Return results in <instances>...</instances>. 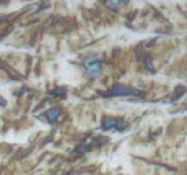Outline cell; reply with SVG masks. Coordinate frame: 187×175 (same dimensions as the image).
<instances>
[{"instance_id":"cell-1","label":"cell","mask_w":187,"mask_h":175,"mask_svg":"<svg viewBox=\"0 0 187 175\" xmlns=\"http://www.w3.org/2000/svg\"><path fill=\"white\" fill-rule=\"evenodd\" d=\"M83 66L86 68V71L90 76L95 77L101 72V66H100L99 59L96 57H89L83 61Z\"/></svg>"},{"instance_id":"cell-2","label":"cell","mask_w":187,"mask_h":175,"mask_svg":"<svg viewBox=\"0 0 187 175\" xmlns=\"http://www.w3.org/2000/svg\"><path fill=\"white\" fill-rule=\"evenodd\" d=\"M139 93H140L139 90H136V89L133 88L117 85V87L113 88L112 90L107 93V95H137L139 94Z\"/></svg>"},{"instance_id":"cell-3","label":"cell","mask_w":187,"mask_h":175,"mask_svg":"<svg viewBox=\"0 0 187 175\" xmlns=\"http://www.w3.org/2000/svg\"><path fill=\"white\" fill-rule=\"evenodd\" d=\"M123 121H115V119H105L104 121V127L106 128V129H110V128L112 127H117L118 129H121L122 126H123Z\"/></svg>"},{"instance_id":"cell-4","label":"cell","mask_w":187,"mask_h":175,"mask_svg":"<svg viewBox=\"0 0 187 175\" xmlns=\"http://www.w3.org/2000/svg\"><path fill=\"white\" fill-rule=\"evenodd\" d=\"M46 116H47V119L49 121H55L57 119V117L59 116V111L57 108H52V110H49L47 112Z\"/></svg>"},{"instance_id":"cell-5","label":"cell","mask_w":187,"mask_h":175,"mask_svg":"<svg viewBox=\"0 0 187 175\" xmlns=\"http://www.w3.org/2000/svg\"><path fill=\"white\" fill-rule=\"evenodd\" d=\"M123 1V0H110V1L107 2V6L110 7V8H116L117 6H118L121 2Z\"/></svg>"}]
</instances>
